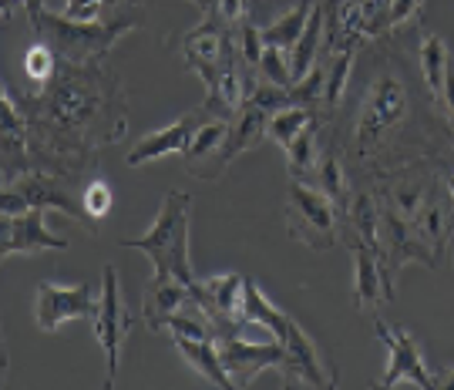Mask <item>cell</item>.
<instances>
[{"mask_svg": "<svg viewBox=\"0 0 454 390\" xmlns=\"http://www.w3.org/2000/svg\"><path fill=\"white\" fill-rule=\"evenodd\" d=\"M189 209H192V195L189 192H168L165 206L155 219V226L148 229L145 236L129 239V249H142L152 266L155 277H172L179 279L182 286H189L195 292L199 279H195L192 266H189Z\"/></svg>", "mask_w": 454, "mask_h": 390, "instance_id": "6da1fadb", "label": "cell"}, {"mask_svg": "<svg viewBox=\"0 0 454 390\" xmlns=\"http://www.w3.org/2000/svg\"><path fill=\"white\" fill-rule=\"evenodd\" d=\"M243 316L246 324H256L262 330H270L276 340L283 343L286 357H290V374L286 377H300L309 387H333V370L324 363L317 343L309 340L307 333L300 330V324L293 320L290 313L276 309L266 296L260 292V286L253 279H246V300H243Z\"/></svg>", "mask_w": 454, "mask_h": 390, "instance_id": "7a4b0ae2", "label": "cell"}, {"mask_svg": "<svg viewBox=\"0 0 454 390\" xmlns=\"http://www.w3.org/2000/svg\"><path fill=\"white\" fill-rule=\"evenodd\" d=\"M37 37L48 44L54 54H65L67 61H91L101 58L105 51L112 48L121 34L129 31V20H114V24H82L61 14H48L44 7H31L27 11Z\"/></svg>", "mask_w": 454, "mask_h": 390, "instance_id": "3957f363", "label": "cell"}, {"mask_svg": "<svg viewBox=\"0 0 454 390\" xmlns=\"http://www.w3.org/2000/svg\"><path fill=\"white\" fill-rule=\"evenodd\" d=\"M286 226L290 236L307 243L309 249H330L337 243V215H333V199H326L320 189L307 182L290 179L286 189Z\"/></svg>", "mask_w": 454, "mask_h": 390, "instance_id": "277c9868", "label": "cell"}, {"mask_svg": "<svg viewBox=\"0 0 454 390\" xmlns=\"http://www.w3.org/2000/svg\"><path fill=\"white\" fill-rule=\"evenodd\" d=\"M407 112V88L401 78L394 74H380L377 82L371 84V91L364 98V108H360L357 118V148L367 155L380 138L384 131H390Z\"/></svg>", "mask_w": 454, "mask_h": 390, "instance_id": "5b68a950", "label": "cell"}, {"mask_svg": "<svg viewBox=\"0 0 454 390\" xmlns=\"http://www.w3.org/2000/svg\"><path fill=\"white\" fill-rule=\"evenodd\" d=\"M91 324H95V337L105 350V360H108V387H112L114 374H118V360H121V347L131 333V316L121 303V286H118V273L112 266H105V283H101L98 313Z\"/></svg>", "mask_w": 454, "mask_h": 390, "instance_id": "8992f818", "label": "cell"}, {"mask_svg": "<svg viewBox=\"0 0 454 390\" xmlns=\"http://www.w3.org/2000/svg\"><path fill=\"white\" fill-rule=\"evenodd\" d=\"M215 343H219L223 367L229 370L236 387H249V380L260 374V370H266V367L283 370V377L290 374V357H286V350H283L279 340L246 343L239 333H232V337H223V340H215Z\"/></svg>", "mask_w": 454, "mask_h": 390, "instance_id": "52a82bcc", "label": "cell"}, {"mask_svg": "<svg viewBox=\"0 0 454 390\" xmlns=\"http://www.w3.org/2000/svg\"><path fill=\"white\" fill-rule=\"evenodd\" d=\"M373 330H377L380 343L387 347V370L380 377V387H401V384H411V387H421V390L434 387V377L427 374L421 350H418V343H414L411 333L390 330L377 316H373Z\"/></svg>", "mask_w": 454, "mask_h": 390, "instance_id": "ba28073f", "label": "cell"}, {"mask_svg": "<svg viewBox=\"0 0 454 390\" xmlns=\"http://www.w3.org/2000/svg\"><path fill=\"white\" fill-rule=\"evenodd\" d=\"M98 296H91L88 286H58V283H41L37 300H34V320L51 333L67 320H95Z\"/></svg>", "mask_w": 454, "mask_h": 390, "instance_id": "9c48e42d", "label": "cell"}, {"mask_svg": "<svg viewBox=\"0 0 454 390\" xmlns=\"http://www.w3.org/2000/svg\"><path fill=\"white\" fill-rule=\"evenodd\" d=\"M31 209H61L71 219H84L78 215V206L65 195V189H58V182L41 172L20 176L17 185H7L0 195V215H24Z\"/></svg>", "mask_w": 454, "mask_h": 390, "instance_id": "30bf717a", "label": "cell"}, {"mask_svg": "<svg viewBox=\"0 0 454 390\" xmlns=\"http://www.w3.org/2000/svg\"><path fill=\"white\" fill-rule=\"evenodd\" d=\"M67 239L51 232L44 226V209H31L24 215H0V253L4 260L14 253H41V249H58L65 253Z\"/></svg>", "mask_w": 454, "mask_h": 390, "instance_id": "8fae6325", "label": "cell"}, {"mask_svg": "<svg viewBox=\"0 0 454 390\" xmlns=\"http://www.w3.org/2000/svg\"><path fill=\"white\" fill-rule=\"evenodd\" d=\"M206 114H209V101H206L202 108L189 112L185 118H179L176 125L145 135V138L129 152V165H145V162H152V159H162V155H176V152L185 155L189 145H192L195 131L202 129V121H209Z\"/></svg>", "mask_w": 454, "mask_h": 390, "instance_id": "7c38bea8", "label": "cell"}, {"mask_svg": "<svg viewBox=\"0 0 454 390\" xmlns=\"http://www.w3.org/2000/svg\"><path fill=\"white\" fill-rule=\"evenodd\" d=\"M226 48L229 41L212 27L209 20L185 37V65L202 74V82L209 88V98H206L209 105H215V98H219V67H223Z\"/></svg>", "mask_w": 454, "mask_h": 390, "instance_id": "4fadbf2b", "label": "cell"}, {"mask_svg": "<svg viewBox=\"0 0 454 390\" xmlns=\"http://www.w3.org/2000/svg\"><path fill=\"white\" fill-rule=\"evenodd\" d=\"M384 236H387V260H384V266H387L390 283L397 277V269L411 260H424L434 266V253H431L427 243L418 236L414 222H411L407 215H401L397 209L384 212Z\"/></svg>", "mask_w": 454, "mask_h": 390, "instance_id": "5bb4252c", "label": "cell"}, {"mask_svg": "<svg viewBox=\"0 0 454 390\" xmlns=\"http://www.w3.org/2000/svg\"><path fill=\"white\" fill-rule=\"evenodd\" d=\"M354 260H357V283H354V296H357L360 313H373L380 303H387L394 283L387 277V266L380 260V249H371L367 243H354Z\"/></svg>", "mask_w": 454, "mask_h": 390, "instance_id": "9a60e30c", "label": "cell"}, {"mask_svg": "<svg viewBox=\"0 0 454 390\" xmlns=\"http://www.w3.org/2000/svg\"><path fill=\"white\" fill-rule=\"evenodd\" d=\"M326 14V41L330 51H357L364 37V0H320Z\"/></svg>", "mask_w": 454, "mask_h": 390, "instance_id": "2e32d148", "label": "cell"}, {"mask_svg": "<svg viewBox=\"0 0 454 390\" xmlns=\"http://www.w3.org/2000/svg\"><path fill=\"white\" fill-rule=\"evenodd\" d=\"M176 337V347H179V354L189 363H192L199 374L206 377L209 384H215V387H236L232 384V377H229V370L223 367V357H219V343H215V337L212 333H172Z\"/></svg>", "mask_w": 454, "mask_h": 390, "instance_id": "e0dca14e", "label": "cell"}, {"mask_svg": "<svg viewBox=\"0 0 454 390\" xmlns=\"http://www.w3.org/2000/svg\"><path fill=\"white\" fill-rule=\"evenodd\" d=\"M189 303H192V290H189V286H182L179 279H172V277H155L145 286L142 316H145V324L152 326V330H159V326H168V316H172V313L185 309Z\"/></svg>", "mask_w": 454, "mask_h": 390, "instance_id": "ac0fdd59", "label": "cell"}, {"mask_svg": "<svg viewBox=\"0 0 454 390\" xmlns=\"http://www.w3.org/2000/svg\"><path fill=\"white\" fill-rule=\"evenodd\" d=\"M266 125H270V112H262V108L246 101L243 108H239L236 125L229 129L226 148H223V155H219V162H215V179L226 172L229 162H232L236 155H243V152H249L253 145H260L262 138H266Z\"/></svg>", "mask_w": 454, "mask_h": 390, "instance_id": "d6986e66", "label": "cell"}, {"mask_svg": "<svg viewBox=\"0 0 454 390\" xmlns=\"http://www.w3.org/2000/svg\"><path fill=\"white\" fill-rule=\"evenodd\" d=\"M229 121H219V118H209V121H202V129L195 131L192 145L185 152V165H189V172H199L202 162L206 165V172L199 176V179H215V162H219V155H223V148L229 142Z\"/></svg>", "mask_w": 454, "mask_h": 390, "instance_id": "ffe728a7", "label": "cell"}, {"mask_svg": "<svg viewBox=\"0 0 454 390\" xmlns=\"http://www.w3.org/2000/svg\"><path fill=\"white\" fill-rule=\"evenodd\" d=\"M326 31V14H324V4H317L313 7V14H309V24L303 37L293 44L290 51V71H293V84L300 82V78H307L309 71L317 67V54H320V37ZM290 84V88H293Z\"/></svg>", "mask_w": 454, "mask_h": 390, "instance_id": "44dd1931", "label": "cell"}, {"mask_svg": "<svg viewBox=\"0 0 454 390\" xmlns=\"http://www.w3.org/2000/svg\"><path fill=\"white\" fill-rule=\"evenodd\" d=\"M309 125H317V112L307 108V105H290V108H279V112L270 114V125H266V135L273 138L276 145L290 148Z\"/></svg>", "mask_w": 454, "mask_h": 390, "instance_id": "7402d4cb", "label": "cell"}, {"mask_svg": "<svg viewBox=\"0 0 454 390\" xmlns=\"http://www.w3.org/2000/svg\"><path fill=\"white\" fill-rule=\"evenodd\" d=\"M421 71H424L427 88H431V95H434V101L441 105V95H444V78H448V71H451V58H448V44L441 41L438 34H424Z\"/></svg>", "mask_w": 454, "mask_h": 390, "instance_id": "603a6c76", "label": "cell"}, {"mask_svg": "<svg viewBox=\"0 0 454 390\" xmlns=\"http://www.w3.org/2000/svg\"><path fill=\"white\" fill-rule=\"evenodd\" d=\"M313 0H303V4H296L293 11H286V14L279 17L276 24H270L266 31H262V37H266V44H273V48H283L286 54L293 51V44L303 37V31H307L309 24V14H313Z\"/></svg>", "mask_w": 454, "mask_h": 390, "instance_id": "cb8c5ba5", "label": "cell"}, {"mask_svg": "<svg viewBox=\"0 0 454 390\" xmlns=\"http://www.w3.org/2000/svg\"><path fill=\"white\" fill-rule=\"evenodd\" d=\"M414 229H418V236H421L424 243H431L438 249L444 239H448V229L454 226V215H448V209L441 206V202H427L424 199V206L414 212Z\"/></svg>", "mask_w": 454, "mask_h": 390, "instance_id": "d4e9b609", "label": "cell"}, {"mask_svg": "<svg viewBox=\"0 0 454 390\" xmlns=\"http://www.w3.org/2000/svg\"><path fill=\"white\" fill-rule=\"evenodd\" d=\"M350 71H354V51H340L330 58V65L324 67V105L326 108H337L340 105L347 82H350Z\"/></svg>", "mask_w": 454, "mask_h": 390, "instance_id": "484cf974", "label": "cell"}, {"mask_svg": "<svg viewBox=\"0 0 454 390\" xmlns=\"http://www.w3.org/2000/svg\"><path fill=\"white\" fill-rule=\"evenodd\" d=\"M286 155H290V179L309 182L313 168L320 162V155H317V125H309V129L286 148Z\"/></svg>", "mask_w": 454, "mask_h": 390, "instance_id": "4316f807", "label": "cell"}, {"mask_svg": "<svg viewBox=\"0 0 454 390\" xmlns=\"http://www.w3.org/2000/svg\"><path fill=\"white\" fill-rule=\"evenodd\" d=\"M307 185L320 189V192H324L326 199H333V202H343V199H347V182H343L340 162H337L333 155H324V159L317 162Z\"/></svg>", "mask_w": 454, "mask_h": 390, "instance_id": "83f0119b", "label": "cell"}, {"mask_svg": "<svg viewBox=\"0 0 454 390\" xmlns=\"http://www.w3.org/2000/svg\"><path fill=\"white\" fill-rule=\"evenodd\" d=\"M260 78L270 84H279V88H290L293 84V71H290V54L283 48H273V44H266L262 51V61H260Z\"/></svg>", "mask_w": 454, "mask_h": 390, "instance_id": "f1b7e54d", "label": "cell"}, {"mask_svg": "<svg viewBox=\"0 0 454 390\" xmlns=\"http://www.w3.org/2000/svg\"><path fill=\"white\" fill-rule=\"evenodd\" d=\"M0 131H4V148L11 152L17 142H24V118L17 114L14 98L7 91V84L0 88Z\"/></svg>", "mask_w": 454, "mask_h": 390, "instance_id": "f546056e", "label": "cell"}, {"mask_svg": "<svg viewBox=\"0 0 454 390\" xmlns=\"http://www.w3.org/2000/svg\"><path fill=\"white\" fill-rule=\"evenodd\" d=\"M354 226H357L360 243L377 249V206L371 195H357L354 199Z\"/></svg>", "mask_w": 454, "mask_h": 390, "instance_id": "4dcf8cb0", "label": "cell"}, {"mask_svg": "<svg viewBox=\"0 0 454 390\" xmlns=\"http://www.w3.org/2000/svg\"><path fill=\"white\" fill-rule=\"evenodd\" d=\"M51 71H54V51L41 41V44H34L27 54H24V74L31 78V82H48Z\"/></svg>", "mask_w": 454, "mask_h": 390, "instance_id": "1f68e13d", "label": "cell"}, {"mask_svg": "<svg viewBox=\"0 0 454 390\" xmlns=\"http://www.w3.org/2000/svg\"><path fill=\"white\" fill-rule=\"evenodd\" d=\"M236 48H239V58H243L246 65L260 67L262 51H266V37H262L260 27H253V24H243V27H239V41H236Z\"/></svg>", "mask_w": 454, "mask_h": 390, "instance_id": "d6a6232c", "label": "cell"}, {"mask_svg": "<svg viewBox=\"0 0 454 390\" xmlns=\"http://www.w3.org/2000/svg\"><path fill=\"white\" fill-rule=\"evenodd\" d=\"M112 209V189L108 182H91L82 195V212L84 215H95V219H105Z\"/></svg>", "mask_w": 454, "mask_h": 390, "instance_id": "836d02e7", "label": "cell"}, {"mask_svg": "<svg viewBox=\"0 0 454 390\" xmlns=\"http://www.w3.org/2000/svg\"><path fill=\"white\" fill-rule=\"evenodd\" d=\"M246 14H249V4L246 0H215V17L229 24V27H243Z\"/></svg>", "mask_w": 454, "mask_h": 390, "instance_id": "e575fe53", "label": "cell"}, {"mask_svg": "<svg viewBox=\"0 0 454 390\" xmlns=\"http://www.w3.org/2000/svg\"><path fill=\"white\" fill-rule=\"evenodd\" d=\"M101 4H105V0H67L65 17L82 20V24H95L98 14H101Z\"/></svg>", "mask_w": 454, "mask_h": 390, "instance_id": "d590c367", "label": "cell"}, {"mask_svg": "<svg viewBox=\"0 0 454 390\" xmlns=\"http://www.w3.org/2000/svg\"><path fill=\"white\" fill-rule=\"evenodd\" d=\"M424 0H390V14H387V27L394 31V27H401V24H407L411 17L421 11Z\"/></svg>", "mask_w": 454, "mask_h": 390, "instance_id": "8d00e7d4", "label": "cell"}, {"mask_svg": "<svg viewBox=\"0 0 454 390\" xmlns=\"http://www.w3.org/2000/svg\"><path fill=\"white\" fill-rule=\"evenodd\" d=\"M441 108L448 112V118H451V125H454V67L448 71V78H444V95H441Z\"/></svg>", "mask_w": 454, "mask_h": 390, "instance_id": "74e56055", "label": "cell"}, {"mask_svg": "<svg viewBox=\"0 0 454 390\" xmlns=\"http://www.w3.org/2000/svg\"><path fill=\"white\" fill-rule=\"evenodd\" d=\"M434 387H441V390H454V370H444V374L434 377Z\"/></svg>", "mask_w": 454, "mask_h": 390, "instance_id": "f35d334b", "label": "cell"}, {"mask_svg": "<svg viewBox=\"0 0 454 390\" xmlns=\"http://www.w3.org/2000/svg\"><path fill=\"white\" fill-rule=\"evenodd\" d=\"M24 4H27V11H31V7H41V0H24Z\"/></svg>", "mask_w": 454, "mask_h": 390, "instance_id": "ab89813d", "label": "cell"}, {"mask_svg": "<svg viewBox=\"0 0 454 390\" xmlns=\"http://www.w3.org/2000/svg\"><path fill=\"white\" fill-rule=\"evenodd\" d=\"M195 4H202V7H206V4H209V0H195Z\"/></svg>", "mask_w": 454, "mask_h": 390, "instance_id": "60d3db41", "label": "cell"}]
</instances>
